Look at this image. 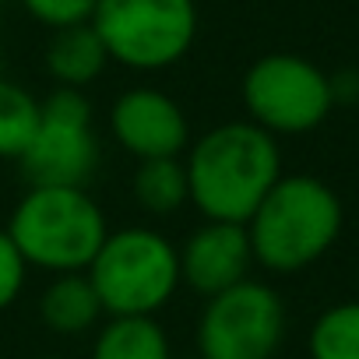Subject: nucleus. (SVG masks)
I'll list each match as a JSON object with an SVG mask.
<instances>
[{"label": "nucleus", "mask_w": 359, "mask_h": 359, "mask_svg": "<svg viewBox=\"0 0 359 359\" xmlns=\"http://www.w3.org/2000/svg\"><path fill=\"white\" fill-rule=\"evenodd\" d=\"M25 271H29V261L15 247L8 229H0V310H8L18 299V292L25 285Z\"/></svg>", "instance_id": "a211bd4d"}, {"label": "nucleus", "mask_w": 359, "mask_h": 359, "mask_svg": "<svg viewBox=\"0 0 359 359\" xmlns=\"http://www.w3.org/2000/svg\"><path fill=\"white\" fill-rule=\"evenodd\" d=\"M92 359H172V352L155 317H109L95 334Z\"/></svg>", "instance_id": "ddd939ff"}, {"label": "nucleus", "mask_w": 359, "mask_h": 359, "mask_svg": "<svg viewBox=\"0 0 359 359\" xmlns=\"http://www.w3.org/2000/svg\"><path fill=\"white\" fill-rule=\"evenodd\" d=\"M250 123L275 134H306L334 106L331 78L296 53H268L254 60L240 85Z\"/></svg>", "instance_id": "423d86ee"}, {"label": "nucleus", "mask_w": 359, "mask_h": 359, "mask_svg": "<svg viewBox=\"0 0 359 359\" xmlns=\"http://www.w3.org/2000/svg\"><path fill=\"white\" fill-rule=\"evenodd\" d=\"M8 236L29 264L71 275L88 271L109 229L85 187H29L11 212Z\"/></svg>", "instance_id": "7ed1b4c3"}, {"label": "nucleus", "mask_w": 359, "mask_h": 359, "mask_svg": "<svg viewBox=\"0 0 359 359\" xmlns=\"http://www.w3.org/2000/svg\"><path fill=\"white\" fill-rule=\"evenodd\" d=\"M0 64H4V50H0Z\"/></svg>", "instance_id": "aec40b11"}, {"label": "nucleus", "mask_w": 359, "mask_h": 359, "mask_svg": "<svg viewBox=\"0 0 359 359\" xmlns=\"http://www.w3.org/2000/svg\"><path fill=\"white\" fill-rule=\"evenodd\" d=\"M134 201L148 215H172L191 201L187 165L180 158H148L134 169Z\"/></svg>", "instance_id": "4468645a"}, {"label": "nucleus", "mask_w": 359, "mask_h": 359, "mask_svg": "<svg viewBox=\"0 0 359 359\" xmlns=\"http://www.w3.org/2000/svg\"><path fill=\"white\" fill-rule=\"evenodd\" d=\"M310 359H359V299L324 310L310 331Z\"/></svg>", "instance_id": "dca6fc26"}, {"label": "nucleus", "mask_w": 359, "mask_h": 359, "mask_svg": "<svg viewBox=\"0 0 359 359\" xmlns=\"http://www.w3.org/2000/svg\"><path fill=\"white\" fill-rule=\"evenodd\" d=\"M106 64H109V53H106L99 32L92 29V22L53 32V39L46 46V71L57 81V88L81 92L106 71Z\"/></svg>", "instance_id": "f8f14e48"}, {"label": "nucleus", "mask_w": 359, "mask_h": 359, "mask_svg": "<svg viewBox=\"0 0 359 359\" xmlns=\"http://www.w3.org/2000/svg\"><path fill=\"white\" fill-rule=\"evenodd\" d=\"M102 299L88 278V271H71V275H57L39 299V317L53 334L74 338L85 334L88 327H95V320L102 317Z\"/></svg>", "instance_id": "9b49d317"}, {"label": "nucleus", "mask_w": 359, "mask_h": 359, "mask_svg": "<svg viewBox=\"0 0 359 359\" xmlns=\"http://www.w3.org/2000/svg\"><path fill=\"white\" fill-rule=\"evenodd\" d=\"M176 250H180V282L208 299L250 278L254 247L247 226L205 222Z\"/></svg>", "instance_id": "9d476101"}, {"label": "nucleus", "mask_w": 359, "mask_h": 359, "mask_svg": "<svg viewBox=\"0 0 359 359\" xmlns=\"http://www.w3.org/2000/svg\"><path fill=\"white\" fill-rule=\"evenodd\" d=\"M43 359H60V355H43Z\"/></svg>", "instance_id": "6ab92c4d"}, {"label": "nucleus", "mask_w": 359, "mask_h": 359, "mask_svg": "<svg viewBox=\"0 0 359 359\" xmlns=\"http://www.w3.org/2000/svg\"><path fill=\"white\" fill-rule=\"evenodd\" d=\"M88 278L109 317H155L180 285V250L155 229L127 226L106 236Z\"/></svg>", "instance_id": "20e7f679"}, {"label": "nucleus", "mask_w": 359, "mask_h": 359, "mask_svg": "<svg viewBox=\"0 0 359 359\" xmlns=\"http://www.w3.org/2000/svg\"><path fill=\"white\" fill-rule=\"evenodd\" d=\"M43 106L32 92L0 78V158H22L39 130Z\"/></svg>", "instance_id": "2eb2a0df"}, {"label": "nucleus", "mask_w": 359, "mask_h": 359, "mask_svg": "<svg viewBox=\"0 0 359 359\" xmlns=\"http://www.w3.org/2000/svg\"><path fill=\"white\" fill-rule=\"evenodd\" d=\"M191 201L208 222L247 226L268 191L282 180L278 141L250 120L205 130L187 155Z\"/></svg>", "instance_id": "f257e3e1"}, {"label": "nucleus", "mask_w": 359, "mask_h": 359, "mask_svg": "<svg viewBox=\"0 0 359 359\" xmlns=\"http://www.w3.org/2000/svg\"><path fill=\"white\" fill-rule=\"evenodd\" d=\"M254 261L268 271H299L320 261L341 233V201L317 176H282L247 222Z\"/></svg>", "instance_id": "f03ea898"}, {"label": "nucleus", "mask_w": 359, "mask_h": 359, "mask_svg": "<svg viewBox=\"0 0 359 359\" xmlns=\"http://www.w3.org/2000/svg\"><path fill=\"white\" fill-rule=\"evenodd\" d=\"M39 130L18 158L32 187H85L99 162L92 102L78 88H53L43 102Z\"/></svg>", "instance_id": "0eeeda50"}, {"label": "nucleus", "mask_w": 359, "mask_h": 359, "mask_svg": "<svg viewBox=\"0 0 359 359\" xmlns=\"http://www.w3.org/2000/svg\"><path fill=\"white\" fill-rule=\"evenodd\" d=\"M282 296L254 278L212 296L198 320L201 359H271L282 345Z\"/></svg>", "instance_id": "6e6552de"}, {"label": "nucleus", "mask_w": 359, "mask_h": 359, "mask_svg": "<svg viewBox=\"0 0 359 359\" xmlns=\"http://www.w3.org/2000/svg\"><path fill=\"white\" fill-rule=\"evenodd\" d=\"M22 4H25V11L36 22H43L53 32H60V29L88 25L95 8H99V0H22Z\"/></svg>", "instance_id": "f3484780"}, {"label": "nucleus", "mask_w": 359, "mask_h": 359, "mask_svg": "<svg viewBox=\"0 0 359 359\" xmlns=\"http://www.w3.org/2000/svg\"><path fill=\"white\" fill-rule=\"evenodd\" d=\"M109 60L130 71H162L184 60L198 39L194 0H99L92 15Z\"/></svg>", "instance_id": "39448f33"}, {"label": "nucleus", "mask_w": 359, "mask_h": 359, "mask_svg": "<svg viewBox=\"0 0 359 359\" xmlns=\"http://www.w3.org/2000/svg\"><path fill=\"white\" fill-rule=\"evenodd\" d=\"M113 137L137 162L148 158H180L191 141V123L176 99L158 88H127L109 113Z\"/></svg>", "instance_id": "1a4fd4ad"}]
</instances>
